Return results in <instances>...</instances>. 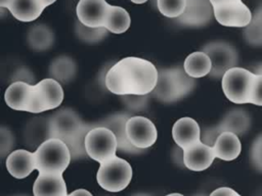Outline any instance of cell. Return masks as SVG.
Wrapping results in <instances>:
<instances>
[{
  "label": "cell",
  "instance_id": "cell-37",
  "mask_svg": "<svg viewBox=\"0 0 262 196\" xmlns=\"http://www.w3.org/2000/svg\"><path fill=\"white\" fill-rule=\"evenodd\" d=\"M13 146V136L5 127L1 128V154L5 156L6 152L10 151Z\"/></svg>",
  "mask_w": 262,
  "mask_h": 196
},
{
  "label": "cell",
  "instance_id": "cell-40",
  "mask_svg": "<svg viewBox=\"0 0 262 196\" xmlns=\"http://www.w3.org/2000/svg\"><path fill=\"white\" fill-rule=\"evenodd\" d=\"M212 4L213 7H216L218 5H221V4H224V3H227V2H230V1H233V0H209Z\"/></svg>",
  "mask_w": 262,
  "mask_h": 196
},
{
  "label": "cell",
  "instance_id": "cell-32",
  "mask_svg": "<svg viewBox=\"0 0 262 196\" xmlns=\"http://www.w3.org/2000/svg\"><path fill=\"white\" fill-rule=\"evenodd\" d=\"M160 12L168 18H177L185 10L186 0H157Z\"/></svg>",
  "mask_w": 262,
  "mask_h": 196
},
{
  "label": "cell",
  "instance_id": "cell-38",
  "mask_svg": "<svg viewBox=\"0 0 262 196\" xmlns=\"http://www.w3.org/2000/svg\"><path fill=\"white\" fill-rule=\"evenodd\" d=\"M209 196H241V195L229 187H220L214 190Z\"/></svg>",
  "mask_w": 262,
  "mask_h": 196
},
{
  "label": "cell",
  "instance_id": "cell-9",
  "mask_svg": "<svg viewBox=\"0 0 262 196\" xmlns=\"http://www.w3.org/2000/svg\"><path fill=\"white\" fill-rule=\"evenodd\" d=\"M213 9L214 17L224 27L246 28L253 16L250 8L242 0H233L213 7Z\"/></svg>",
  "mask_w": 262,
  "mask_h": 196
},
{
  "label": "cell",
  "instance_id": "cell-47",
  "mask_svg": "<svg viewBox=\"0 0 262 196\" xmlns=\"http://www.w3.org/2000/svg\"><path fill=\"white\" fill-rule=\"evenodd\" d=\"M198 196H203V195H198Z\"/></svg>",
  "mask_w": 262,
  "mask_h": 196
},
{
  "label": "cell",
  "instance_id": "cell-33",
  "mask_svg": "<svg viewBox=\"0 0 262 196\" xmlns=\"http://www.w3.org/2000/svg\"><path fill=\"white\" fill-rule=\"evenodd\" d=\"M123 103L131 110L138 111L142 110L147 106L148 96L147 95H124L122 96Z\"/></svg>",
  "mask_w": 262,
  "mask_h": 196
},
{
  "label": "cell",
  "instance_id": "cell-15",
  "mask_svg": "<svg viewBox=\"0 0 262 196\" xmlns=\"http://www.w3.org/2000/svg\"><path fill=\"white\" fill-rule=\"evenodd\" d=\"M34 196H68L61 173H39L33 186Z\"/></svg>",
  "mask_w": 262,
  "mask_h": 196
},
{
  "label": "cell",
  "instance_id": "cell-41",
  "mask_svg": "<svg viewBox=\"0 0 262 196\" xmlns=\"http://www.w3.org/2000/svg\"><path fill=\"white\" fill-rule=\"evenodd\" d=\"M253 72L256 74V75L262 76V63L257 64V65L254 67V71H253Z\"/></svg>",
  "mask_w": 262,
  "mask_h": 196
},
{
  "label": "cell",
  "instance_id": "cell-46",
  "mask_svg": "<svg viewBox=\"0 0 262 196\" xmlns=\"http://www.w3.org/2000/svg\"><path fill=\"white\" fill-rule=\"evenodd\" d=\"M133 196H149V195H146V194H136V195H133Z\"/></svg>",
  "mask_w": 262,
  "mask_h": 196
},
{
  "label": "cell",
  "instance_id": "cell-23",
  "mask_svg": "<svg viewBox=\"0 0 262 196\" xmlns=\"http://www.w3.org/2000/svg\"><path fill=\"white\" fill-rule=\"evenodd\" d=\"M27 41L33 50L45 51L52 46L54 42V35L48 26L38 23L29 29Z\"/></svg>",
  "mask_w": 262,
  "mask_h": 196
},
{
  "label": "cell",
  "instance_id": "cell-1",
  "mask_svg": "<svg viewBox=\"0 0 262 196\" xmlns=\"http://www.w3.org/2000/svg\"><path fill=\"white\" fill-rule=\"evenodd\" d=\"M159 69L150 61L135 56L124 57L106 71V89L120 96L148 95L158 83Z\"/></svg>",
  "mask_w": 262,
  "mask_h": 196
},
{
  "label": "cell",
  "instance_id": "cell-14",
  "mask_svg": "<svg viewBox=\"0 0 262 196\" xmlns=\"http://www.w3.org/2000/svg\"><path fill=\"white\" fill-rule=\"evenodd\" d=\"M216 158L213 147L203 143L202 141L183 150V163L193 172H202L207 169Z\"/></svg>",
  "mask_w": 262,
  "mask_h": 196
},
{
  "label": "cell",
  "instance_id": "cell-35",
  "mask_svg": "<svg viewBox=\"0 0 262 196\" xmlns=\"http://www.w3.org/2000/svg\"><path fill=\"white\" fill-rule=\"evenodd\" d=\"M223 133L219 125L212 126V127H206L203 131H201V141L211 147L214 146L216 140L218 137Z\"/></svg>",
  "mask_w": 262,
  "mask_h": 196
},
{
  "label": "cell",
  "instance_id": "cell-27",
  "mask_svg": "<svg viewBox=\"0 0 262 196\" xmlns=\"http://www.w3.org/2000/svg\"><path fill=\"white\" fill-rule=\"evenodd\" d=\"M25 135L28 141H34L33 145L35 144V142H40L41 145L46 140L50 139L49 117H38L32 119L26 127Z\"/></svg>",
  "mask_w": 262,
  "mask_h": 196
},
{
  "label": "cell",
  "instance_id": "cell-10",
  "mask_svg": "<svg viewBox=\"0 0 262 196\" xmlns=\"http://www.w3.org/2000/svg\"><path fill=\"white\" fill-rule=\"evenodd\" d=\"M126 130L130 142L141 150L152 146L158 138L155 124L144 116H131L127 121Z\"/></svg>",
  "mask_w": 262,
  "mask_h": 196
},
{
  "label": "cell",
  "instance_id": "cell-45",
  "mask_svg": "<svg viewBox=\"0 0 262 196\" xmlns=\"http://www.w3.org/2000/svg\"><path fill=\"white\" fill-rule=\"evenodd\" d=\"M166 196H184V195H182L180 193H171V194H168Z\"/></svg>",
  "mask_w": 262,
  "mask_h": 196
},
{
  "label": "cell",
  "instance_id": "cell-2",
  "mask_svg": "<svg viewBox=\"0 0 262 196\" xmlns=\"http://www.w3.org/2000/svg\"><path fill=\"white\" fill-rule=\"evenodd\" d=\"M39 173H61L67 169L72 159L67 144L56 138H50L39 145L34 152Z\"/></svg>",
  "mask_w": 262,
  "mask_h": 196
},
{
  "label": "cell",
  "instance_id": "cell-30",
  "mask_svg": "<svg viewBox=\"0 0 262 196\" xmlns=\"http://www.w3.org/2000/svg\"><path fill=\"white\" fill-rule=\"evenodd\" d=\"M180 99L188 95L195 86V80L187 75L183 65H176L170 68Z\"/></svg>",
  "mask_w": 262,
  "mask_h": 196
},
{
  "label": "cell",
  "instance_id": "cell-24",
  "mask_svg": "<svg viewBox=\"0 0 262 196\" xmlns=\"http://www.w3.org/2000/svg\"><path fill=\"white\" fill-rule=\"evenodd\" d=\"M183 67L188 76L193 79L210 75L212 61L204 51H196L189 54L183 63Z\"/></svg>",
  "mask_w": 262,
  "mask_h": 196
},
{
  "label": "cell",
  "instance_id": "cell-25",
  "mask_svg": "<svg viewBox=\"0 0 262 196\" xmlns=\"http://www.w3.org/2000/svg\"><path fill=\"white\" fill-rule=\"evenodd\" d=\"M76 63L69 56H59L49 65L50 77L59 83H69L76 74Z\"/></svg>",
  "mask_w": 262,
  "mask_h": 196
},
{
  "label": "cell",
  "instance_id": "cell-43",
  "mask_svg": "<svg viewBox=\"0 0 262 196\" xmlns=\"http://www.w3.org/2000/svg\"><path fill=\"white\" fill-rule=\"evenodd\" d=\"M56 0H42V2H43V4L45 5V7H47V6H49V5H51L52 3H54Z\"/></svg>",
  "mask_w": 262,
  "mask_h": 196
},
{
  "label": "cell",
  "instance_id": "cell-39",
  "mask_svg": "<svg viewBox=\"0 0 262 196\" xmlns=\"http://www.w3.org/2000/svg\"><path fill=\"white\" fill-rule=\"evenodd\" d=\"M68 196H93V195L85 189H78V190H75L72 193H70Z\"/></svg>",
  "mask_w": 262,
  "mask_h": 196
},
{
  "label": "cell",
  "instance_id": "cell-17",
  "mask_svg": "<svg viewBox=\"0 0 262 196\" xmlns=\"http://www.w3.org/2000/svg\"><path fill=\"white\" fill-rule=\"evenodd\" d=\"M6 168L15 179H25L33 170L37 169L34 152L25 149H17L6 157Z\"/></svg>",
  "mask_w": 262,
  "mask_h": 196
},
{
  "label": "cell",
  "instance_id": "cell-16",
  "mask_svg": "<svg viewBox=\"0 0 262 196\" xmlns=\"http://www.w3.org/2000/svg\"><path fill=\"white\" fill-rule=\"evenodd\" d=\"M172 137L182 150L187 149L201 141L200 126L191 117H181L172 128Z\"/></svg>",
  "mask_w": 262,
  "mask_h": 196
},
{
  "label": "cell",
  "instance_id": "cell-19",
  "mask_svg": "<svg viewBox=\"0 0 262 196\" xmlns=\"http://www.w3.org/2000/svg\"><path fill=\"white\" fill-rule=\"evenodd\" d=\"M213 150L217 158L230 161L241 154L242 143L238 136L234 133L223 132L216 140Z\"/></svg>",
  "mask_w": 262,
  "mask_h": 196
},
{
  "label": "cell",
  "instance_id": "cell-21",
  "mask_svg": "<svg viewBox=\"0 0 262 196\" xmlns=\"http://www.w3.org/2000/svg\"><path fill=\"white\" fill-rule=\"evenodd\" d=\"M151 93H154L158 100L164 103H171L180 99L170 68L159 69L158 83Z\"/></svg>",
  "mask_w": 262,
  "mask_h": 196
},
{
  "label": "cell",
  "instance_id": "cell-20",
  "mask_svg": "<svg viewBox=\"0 0 262 196\" xmlns=\"http://www.w3.org/2000/svg\"><path fill=\"white\" fill-rule=\"evenodd\" d=\"M45 8L42 0H12L7 7L14 18L24 22L37 19Z\"/></svg>",
  "mask_w": 262,
  "mask_h": 196
},
{
  "label": "cell",
  "instance_id": "cell-5",
  "mask_svg": "<svg viewBox=\"0 0 262 196\" xmlns=\"http://www.w3.org/2000/svg\"><path fill=\"white\" fill-rule=\"evenodd\" d=\"M63 100V90L59 82L47 78L33 85L28 112L41 113L58 107Z\"/></svg>",
  "mask_w": 262,
  "mask_h": 196
},
{
  "label": "cell",
  "instance_id": "cell-6",
  "mask_svg": "<svg viewBox=\"0 0 262 196\" xmlns=\"http://www.w3.org/2000/svg\"><path fill=\"white\" fill-rule=\"evenodd\" d=\"M85 147L88 157L102 163L116 156L118 142L115 134L105 127H95L86 136Z\"/></svg>",
  "mask_w": 262,
  "mask_h": 196
},
{
  "label": "cell",
  "instance_id": "cell-12",
  "mask_svg": "<svg viewBox=\"0 0 262 196\" xmlns=\"http://www.w3.org/2000/svg\"><path fill=\"white\" fill-rule=\"evenodd\" d=\"M131 115L129 113L119 112V113L112 114L95 124L97 127H105L110 129L115 134L118 142V150L126 153L136 154V153H140L141 149L136 148L130 142L127 135V130H126V125Z\"/></svg>",
  "mask_w": 262,
  "mask_h": 196
},
{
  "label": "cell",
  "instance_id": "cell-13",
  "mask_svg": "<svg viewBox=\"0 0 262 196\" xmlns=\"http://www.w3.org/2000/svg\"><path fill=\"white\" fill-rule=\"evenodd\" d=\"M213 15L214 9L209 0H186L185 10L176 21L187 27H202L210 22Z\"/></svg>",
  "mask_w": 262,
  "mask_h": 196
},
{
  "label": "cell",
  "instance_id": "cell-8",
  "mask_svg": "<svg viewBox=\"0 0 262 196\" xmlns=\"http://www.w3.org/2000/svg\"><path fill=\"white\" fill-rule=\"evenodd\" d=\"M84 122L72 108H62L49 116L50 138H56L66 144L82 129Z\"/></svg>",
  "mask_w": 262,
  "mask_h": 196
},
{
  "label": "cell",
  "instance_id": "cell-3",
  "mask_svg": "<svg viewBox=\"0 0 262 196\" xmlns=\"http://www.w3.org/2000/svg\"><path fill=\"white\" fill-rule=\"evenodd\" d=\"M256 74L235 66L222 77V90L226 98L235 104L250 103Z\"/></svg>",
  "mask_w": 262,
  "mask_h": 196
},
{
  "label": "cell",
  "instance_id": "cell-22",
  "mask_svg": "<svg viewBox=\"0 0 262 196\" xmlns=\"http://www.w3.org/2000/svg\"><path fill=\"white\" fill-rule=\"evenodd\" d=\"M223 132H231L235 135H244L250 128L251 118L243 109H232L227 112L218 124Z\"/></svg>",
  "mask_w": 262,
  "mask_h": 196
},
{
  "label": "cell",
  "instance_id": "cell-18",
  "mask_svg": "<svg viewBox=\"0 0 262 196\" xmlns=\"http://www.w3.org/2000/svg\"><path fill=\"white\" fill-rule=\"evenodd\" d=\"M32 88L33 85L27 82L14 81L5 91L4 99L6 104L12 109L27 111Z\"/></svg>",
  "mask_w": 262,
  "mask_h": 196
},
{
  "label": "cell",
  "instance_id": "cell-42",
  "mask_svg": "<svg viewBox=\"0 0 262 196\" xmlns=\"http://www.w3.org/2000/svg\"><path fill=\"white\" fill-rule=\"evenodd\" d=\"M12 0H0V7L1 8H7Z\"/></svg>",
  "mask_w": 262,
  "mask_h": 196
},
{
  "label": "cell",
  "instance_id": "cell-31",
  "mask_svg": "<svg viewBox=\"0 0 262 196\" xmlns=\"http://www.w3.org/2000/svg\"><path fill=\"white\" fill-rule=\"evenodd\" d=\"M75 32L77 37L83 42L97 43L106 37L108 31L104 27L90 28L77 20L75 23Z\"/></svg>",
  "mask_w": 262,
  "mask_h": 196
},
{
  "label": "cell",
  "instance_id": "cell-44",
  "mask_svg": "<svg viewBox=\"0 0 262 196\" xmlns=\"http://www.w3.org/2000/svg\"><path fill=\"white\" fill-rule=\"evenodd\" d=\"M130 1L135 4H142V3H145L147 0H130Z\"/></svg>",
  "mask_w": 262,
  "mask_h": 196
},
{
  "label": "cell",
  "instance_id": "cell-29",
  "mask_svg": "<svg viewBox=\"0 0 262 196\" xmlns=\"http://www.w3.org/2000/svg\"><path fill=\"white\" fill-rule=\"evenodd\" d=\"M244 38L251 45H262V6L256 8L251 22L245 28Z\"/></svg>",
  "mask_w": 262,
  "mask_h": 196
},
{
  "label": "cell",
  "instance_id": "cell-36",
  "mask_svg": "<svg viewBox=\"0 0 262 196\" xmlns=\"http://www.w3.org/2000/svg\"><path fill=\"white\" fill-rule=\"evenodd\" d=\"M250 103L257 106H262V76L260 75H256Z\"/></svg>",
  "mask_w": 262,
  "mask_h": 196
},
{
  "label": "cell",
  "instance_id": "cell-4",
  "mask_svg": "<svg viewBox=\"0 0 262 196\" xmlns=\"http://www.w3.org/2000/svg\"><path fill=\"white\" fill-rule=\"evenodd\" d=\"M132 167L128 161L117 155L100 163L96 181L98 185L108 192H120L131 182Z\"/></svg>",
  "mask_w": 262,
  "mask_h": 196
},
{
  "label": "cell",
  "instance_id": "cell-7",
  "mask_svg": "<svg viewBox=\"0 0 262 196\" xmlns=\"http://www.w3.org/2000/svg\"><path fill=\"white\" fill-rule=\"evenodd\" d=\"M202 51L208 54L212 61V69L210 72L212 78H222L227 70L237 65V52L229 43L223 41L210 42L203 47Z\"/></svg>",
  "mask_w": 262,
  "mask_h": 196
},
{
  "label": "cell",
  "instance_id": "cell-11",
  "mask_svg": "<svg viewBox=\"0 0 262 196\" xmlns=\"http://www.w3.org/2000/svg\"><path fill=\"white\" fill-rule=\"evenodd\" d=\"M110 6L105 0H79L76 7L78 20L90 28L104 27Z\"/></svg>",
  "mask_w": 262,
  "mask_h": 196
},
{
  "label": "cell",
  "instance_id": "cell-28",
  "mask_svg": "<svg viewBox=\"0 0 262 196\" xmlns=\"http://www.w3.org/2000/svg\"><path fill=\"white\" fill-rule=\"evenodd\" d=\"M95 127H97L95 122H84L80 132L67 143V146L69 147V150L71 152L72 159H79L88 156L85 147V139L87 134Z\"/></svg>",
  "mask_w": 262,
  "mask_h": 196
},
{
  "label": "cell",
  "instance_id": "cell-26",
  "mask_svg": "<svg viewBox=\"0 0 262 196\" xmlns=\"http://www.w3.org/2000/svg\"><path fill=\"white\" fill-rule=\"evenodd\" d=\"M131 23V18L126 9L121 6L111 5L104 28L113 34L125 33Z\"/></svg>",
  "mask_w": 262,
  "mask_h": 196
},
{
  "label": "cell",
  "instance_id": "cell-34",
  "mask_svg": "<svg viewBox=\"0 0 262 196\" xmlns=\"http://www.w3.org/2000/svg\"><path fill=\"white\" fill-rule=\"evenodd\" d=\"M250 158L254 167L262 172V136H258L254 140L250 150Z\"/></svg>",
  "mask_w": 262,
  "mask_h": 196
}]
</instances>
